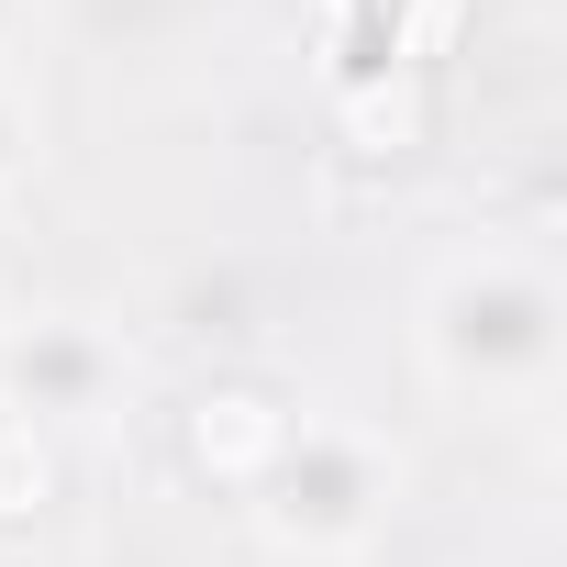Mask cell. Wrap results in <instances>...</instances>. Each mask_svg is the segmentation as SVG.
<instances>
[{
    "label": "cell",
    "instance_id": "obj_1",
    "mask_svg": "<svg viewBox=\"0 0 567 567\" xmlns=\"http://www.w3.org/2000/svg\"><path fill=\"white\" fill-rule=\"evenodd\" d=\"M412 346H423L434 390L534 412L556 390V278L523 245H478V256L434 267V290L412 312Z\"/></svg>",
    "mask_w": 567,
    "mask_h": 567
},
{
    "label": "cell",
    "instance_id": "obj_2",
    "mask_svg": "<svg viewBox=\"0 0 567 567\" xmlns=\"http://www.w3.org/2000/svg\"><path fill=\"white\" fill-rule=\"evenodd\" d=\"M390 512H401V456L357 412H301L290 445H278V467L256 478V534L278 556H312V567L368 556Z\"/></svg>",
    "mask_w": 567,
    "mask_h": 567
},
{
    "label": "cell",
    "instance_id": "obj_3",
    "mask_svg": "<svg viewBox=\"0 0 567 567\" xmlns=\"http://www.w3.org/2000/svg\"><path fill=\"white\" fill-rule=\"evenodd\" d=\"M290 423H301V401L290 390H267V379H200L189 390V412H178V456H189V478H212V489H234V501H256V478L278 467V445H290Z\"/></svg>",
    "mask_w": 567,
    "mask_h": 567
},
{
    "label": "cell",
    "instance_id": "obj_4",
    "mask_svg": "<svg viewBox=\"0 0 567 567\" xmlns=\"http://www.w3.org/2000/svg\"><path fill=\"white\" fill-rule=\"evenodd\" d=\"M123 379V357L90 334V323H23V334H0V401L12 412H101Z\"/></svg>",
    "mask_w": 567,
    "mask_h": 567
},
{
    "label": "cell",
    "instance_id": "obj_5",
    "mask_svg": "<svg viewBox=\"0 0 567 567\" xmlns=\"http://www.w3.org/2000/svg\"><path fill=\"white\" fill-rule=\"evenodd\" d=\"M45 501H56V445H45V423H34V412L0 401V534H34V523H45Z\"/></svg>",
    "mask_w": 567,
    "mask_h": 567
},
{
    "label": "cell",
    "instance_id": "obj_6",
    "mask_svg": "<svg viewBox=\"0 0 567 567\" xmlns=\"http://www.w3.org/2000/svg\"><path fill=\"white\" fill-rule=\"evenodd\" d=\"M346 134H357L368 156H401V145L423 134V101H412V90H390V101H379V90H357V101H346Z\"/></svg>",
    "mask_w": 567,
    "mask_h": 567
},
{
    "label": "cell",
    "instance_id": "obj_7",
    "mask_svg": "<svg viewBox=\"0 0 567 567\" xmlns=\"http://www.w3.org/2000/svg\"><path fill=\"white\" fill-rule=\"evenodd\" d=\"M23 156H34V112H23V90L0 79V189L23 178Z\"/></svg>",
    "mask_w": 567,
    "mask_h": 567
},
{
    "label": "cell",
    "instance_id": "obj_8",
    "mask_svg": "<svg viewBox=\"0 0 567 567\" xmlns=\"http://www.w3.org/2000/svg\"><path fill=\"white\" fill-rule=\"evenodd\" d=\"M23 23H34V0H0V68H12V45H23Z\"/></svg>",
    "mask_w": 567,
    "mask_h": 567
}]
</instances>
